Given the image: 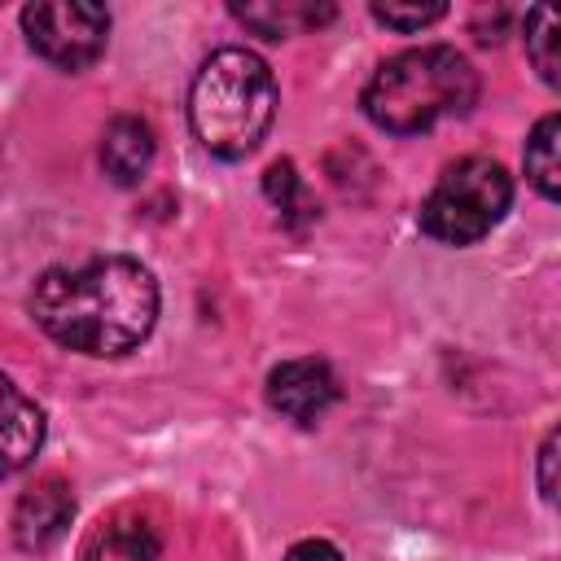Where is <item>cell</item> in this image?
Listing matches in <instances>:
<instances>
[{"mask_svg": "<svg viewBox=\"0 0 561 561\" xmlns=\"http://www.w3.org/2000/svg\"><path fill=\"white\" fill-rule=\"evenodd\" d=\"M35 324L79 355H127L158 320V285L136 259H88L48 267L31 294Z\"/></svg>", "mask_w": 561, "mask_h": 561, "instance_id": "6da1fadb", "label": "cell"}, {"mask_svg": "<svg viewBox=\"0 0 561 561\" xmlns=\"http://www.w3.org/2000/svg\"><path fill=\"white\" fill-rule=\"evenodd\" d=\"M473 101H478V75L447 44L408 48L381 61L364 88V114L394 136L425 131L443 118H460L473 110Z\"/></svg>", "mask_w": 561, "mask_h": 561, "instance_id": "7a4b0ae2", "label": "cell"}, {"mask_svg": "<svg viewBox=\"0 0 561 561\" xmlns=\"http://www.w3.org/2000/svg\"><path fill=\"white\" fill-rule=\"evenodd\" d=\"M276 118V79L250 48H219L202 61L188 92L193 136L215 158H245Z\"/></svg>", "mask_w": 561, "mask_h": 561, "instance_id": "3957f363", "label": "cell"}, {"mask_svg": "<svg viewBox=\"0 0 561 561\" xmlns=\"http://www.w3.org/2000/svg\"><path fill=\"white\" fill-rule=\"evenodd\" d=\"M513 180L495 158H460L451 162L421 206V228L443 245L482 241L508 210Z\"/></svg>", "mask_w": 561, "mask_h": 561, "instance_id": "277c9868", "label": "cell"}, {"mask_svg": "<svg viewBox=\"0 0 561 561\" xmlns=\"http://www.w3.org/2000/svg\"><path fill=\"white\" fill-rule=\"evenodd\" d=\"M22 31L44 61L61 70H83L105 53L110 13L101 4H26Z\"/></svg>", "mask_w": 561, "mask_h": 561, "instance_id": "5b68a950", "label": "cell"}, {"mask_svg": "<svg viewBox=\"0 0 561 561\" xmlns=\"http://www.w3.org/2000/svg\"><path fill=\"white\" fill-rule=\"evenodd\" d=\"M337 399V377L324 359H285L267 373V403L298 421V425H311L320 421Z\"/></svg>", "mask_w": 561, "mask_h": 561, "instance_id": "8992f818", "label": "cell"}, {"mask_svg": "<svg viewBox=\"0 0 561 561\" xmlns=\"http://www.w3.org/2000/svg\"><path fill=\"white\" fill-rule=\"evenodd\" d=\"M70 517H75V495L57 473H48L31 491H22L13 508V539L26 552H44L66 535Z\"/></svg>", "mask_w": 561, "mask_h": 561, "instance_id": "52a82bcc", "label": "cell"}, {"mask_svg": "<svg viewBox=\"0 0 561 561\" xmlns=\"http://www.w3.org/2000/svg\"><path fill=\"white\" fill-rule=\"evenodd\" d=\"M44 443V412L0 373V478L26 469Z\"/></svg>", "mask_w": 561, "mask_h": 561, "instance_id": "ba28073f", "label": "cell"}, {"mask_svg": "<svg viewBox=\"0 0 561 561\" xmlns=\"http://www.w3.org/2000/svg\"><path fill=\"white\" fill-rule=\"evenodd\" d=\"M153 162V131L140 118H114L101 140V167L114 184H136Z\"/></svg>", "mask_w": 561, "mask_h": 561, "instance_id": "9c48e42d", "label": "cell"}, {"mask_svg": "<svg viewBox=\"0 0 561 561\" xmlns=\"http://www.w3.org/2000/svg\"><path fill=\"white\" fill-rule=\"evenodd\" d=\"M232 13L250 31H259L263 39H285L294 31L329 22L337 9L333 4H311V0H263V4H232Z\"/></svg>", "mask_w": 561, "mask_h": 561, "instance_id": "30bf717a", "label": "cell"}, {"mask_svg": "<svg viewBox=\"0 0 561 561\" xmlns=\"http://www.w3.org/2000/svg\"><path fill=\"white\" fill-rule=\"evenodd\" d=\"M83 561H158V539L136 517H114L101 530H92Z\"/></svg>", "mask_w": 561, "mask_h": 561, "instance_id": "8fae6325", "label": "cell"}, {"mask_svg": "<svg viewBox=\"0 0 561 561\" xmlns=\"http://www.w3.org/2000/svg\"><path fill=\"white\" fill-rule=\"evenodd\" d=\"M526 175L548 202L561 197V118L557 114L535 123V131L526 140Z\"/></svg>", "mask_w": 561, "mask_h": 561, "instance_id": "7c38bea8", "label": "cell"}, {"mask_svg": "<svg viewBox=\"0 0 561 561\" xmlns=\"http://www.w3.org/2000/svg\"><path fill=\"white\" fill-rule=\"evenodd\" d=\"M263 193H267V202L280 210V219H285L289 228H302V224L316 219V202H311V193L302 188V175H298V167H294L289 158H280V162L267 167Z\"/></svg>", "mask_w": 561, "mask_h": 561, "instance_id": "4fadbf2b", "label": "cell"}, {"mask_svg": "<svg viewBox=\"0 0 561 561\" xmlns=\"http://www.w3.org/2000/svg\"><path fill=\"white\" fill-rule=\"evenodd\" d=\"M526 53L535 61V70L543 75V83L561 79V61H557V13L552 9H530L526 13Z\"/></svg>", "mask_w": 561, "mask_h": 561, "instance_id": "5bb4252c", "label": "cell"}, {"mask_svg": "<svg viewBox=\"0 0 561 561\" xmlns=\"http://www.w3.org/2000/svg\"><path fill=\"white\" fill-rule=\"evenodd\" d=\"M447 13V4H373V18L390 31H421L430 22H438Z\"/></svg>", "mask_w": 561, "mask_h": 561, "instance_id": "9a60e30c", "label": "cell"}, {"mask_svg": "<svg viewBox=\"0 0 561 561\" xmlns=\"http://www.w3.org/2000/svg\"><path fill=\"white\" fill-rule=\"evenodd\" d=\"M285 561H342V552L329 539H302L285 552Z\"/></svg>", "mask_w": 561, "mask_h": 561, "instance_id": "2e32d148", "label": "cell"}, {"mask_svg": "<svg viewBox=\"0 0 561 561\" xmlns=\"http://www.w3.org/2000/svg\"><path fill=\"white\" fill-rule=\"evenodd\" d=\"M552 465H557V434H548V438H543V447H539V491H543V500H557Z\"/></svg>", "mask_w": 561, "mask_h": 561, "instance_id": "e0dca14e", "label": "cell"}]
</instances>
